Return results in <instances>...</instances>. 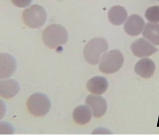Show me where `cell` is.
Here are the masks:
<instances>
[{
  "mask_svg": "<svg viewBox=\"0 0 159 140\" xmlns=\"http://www.w3.org/2000/svg\"><path fill=\"white\" fill-rule=\"evenodd\" d=\"M16 6L20 8H25L30 5L32 0H11Z\"/></svg>",
  "mask_w": 159,
  "mask_h": 140,
  "instance_id": "17",
  "label": "cell"
},
{
  "mask_svg": "<svg viewBox=\"0 0 159 140\" xmlns=\"http://www.w3.org/2000/svg\"><path fill=\"white\" fill-rule=\"evenodd\" d=\"M127 16L128 14L126 10L120 6L112 7L108 12L109 21L114 25H121L126 20Z\"/></svg>",
  "mask_w": 159,
  "mask_h": 140,
  "instance_id": "13",
  "label": "cell"
},
{
  "mask_svg": "<svg viewBox=\"0 0 159 140\" xmlns=\"http://www.w3.org/2000/svg\"><path fill=\"white\" fill-rule=\"evenodd\" d=\"M20 89L19 83L14 79L4 80L0 82V94L5 98L14 97L19 93Z\"/></svg>",
  "mask_w": 159,
  "mask_h": 140,
  "instance_id": "12",
  "label": "cell"
},
{
  "mask_svg": "<svg viewBox=\"0 0 159 140\" xmlns=\"http://www.w3.org/2000/svg\"><path fill=\"white\" fill-rule=\"evenodd\" d=\"M16 68V63L13 56L10 54H0V77L6 78L11 77Z\"/></svg>",
  "mask_w": 159,
  "mask_h": 140,
  "instance_id": "8",
  "label": "cell"
},
{
  "mask_svg": "<svg viewBox=\"0 0 159 140\" xmlns=\"http://www.w3.org/2000/svg\"><path fill=\"white\" fill-rule=\"evenodd\" d=\"M88 90L96 95H101L106 92L108 88V82L106 78L96 77L92 78L87 82Z\"/></svg>",
  "mask_w": 159,
  "mask_h": 140,
  "instance_id": "11",
  "label": "cell"
},
{
  "mask_svg": "<svg viewBox=\"0 0 159 140\" xmlns=\"http://www.w3.org/2000/svg\"><path fill=\"white\" fill-rule=\"evenodd\" d=\"M26 106L29 112L32 115L36 117L43 116L49 111L51 102L45 94L36 93L29 97Z\"/></svg>",
  "mask_w": 159,
  "mask_h": 140,
  "instance_id": "4",
  "label": "cell"
},
{
  "mask_svg": "<svg viewBox=\"0 0 159 140\" xmlns=\"http://www.w3.org/2000/svg\"><path fill=\"white\" fill-rule=\"evenodd\" d=\"M124 61V56L120 50H111L104 54L101 58L99 70L105 74L114 73L121 68Z\"/></svg>",
  "mask_w": 159,
  "mask_h": 140,
  "instance_id": "3",
  "label": "cell"
},
{
  "mask_svg": "<svg viewBox=\"0 0 159 140\" xmlns=\"http://www.w3.org/2000/svg\"><path fill=\"white\" fill-rule=\"evenodd\" d=\"M143 36L154 45H159V25L148 23L146 25Z\"/></svg>",
  "mask_w": 159,
  "mask_h": 140,
  "instance_id": "15",
  "label": "cell"
},
{
  "mask_svg": "<svg viewBox=\"0 0 159 140\" xmlns=\"http://www.w3.org/2000/svg\"><path fill=\"white\" fill-rule=\"evenodd\" d=\"M131 50L137 57L143 58L152 55L156 53L158 49L145 39L140 38L132 43Z\"/></svg>",
  "mask_w": 159,
  "mask_h": 140,
  "instance_id": "7",
  "label": "cell"
},
{
  "mask_svg": "<svg viewBox=\"0 0 159 140\" xmlns=\"http://www.w3.org/2000/svg\"><path fill=\"white\" fill-rule=\"evenodd\" d=\"M46 11L42 7L34 5L22 13V19L26 26L32 29L40 28L46 20Z\"/></svg>",
  "mask_w": 159,
  "mask_h": 140,
  "instance_id": "5",
  "label": "cell"
},
{
  "mask_svg": "<svg viewBox=\"0 0 159 140\" xmlns=\"http://www.w3.org/2000/svg\"><path fill=\"white\" fill-rule=\"evenodd\" d=\"M146 18L151 23L159 22V6H155L148 8L145 12Z\"/></svg>",
  "mask_w": 159,
  "mask_h": 140,
  "instance_id": "16",
  "label": "cell"
},
{
  "mask_svg": "<svg viewBox=\"0 0 159 140\" xmlns=\"http://www.w3.org/2000/svg\"><path fill=\"white\" fill-rule=\"evenodd\" d=\"M68 34L62 26L53 24L47 26L42 33V40L48 48L55 49L67 43Z\"/></svg>",
  "mask_w": 159,
  "mask_h": 140,
  "instance_id": "1",
  "label": "cell"
},
{
  "mask_svg": "<svg viewBox=\"0 0 159 140\" xmlns=\"http://www.w3.org/2000/svg\"><path fill=\"white\" fill-rule=\"evenodd\" d=\"M92 112L87 106L81 105L74 110L73 116L74 121L79 125H84L89 122L92 118Z\"/></svg>",
  "mask_w": 159,
  "mask_h": 140,
  "instance_id": "14",
  "label": "cell"
},
{
  "mask_svg": "<svg viewBox=\"0 0 159 140\" xmlns=\"http://www.w3.org/2000/svg\"><path fill=\"white\" fill-rule=\"evenodd\" d=\"M108 49V43L105 39L94 38L84 46V55L89 63L96 65L101 60L102 54L106 53Z\"/></svg>",
  "mask_w": 159,
  "mask_h": 140,
  "instance_id": "2",
  "label": "cell"
},
{
  "mask_svg": "<svg viewBox=\"0 0 159 140\" xmlns=\"http://www.w3.org/2000/svg\"><path fill=\"white\" fill-rule=\"evenodd\" d=\"M85 102L94 117H101L106 113L107 106L106 100L102 97L89 95L86 98Z\"/></svg>",
  "mask_w": 159,
  "mask_h": 140,
  "instance_id": "6",
  "label": "cell"
},
{
  "mask_svg": "<svg viewBox=\"0 0 159 140\" xmlns=\"http://www.w3.org/2000/svg\"><path fill=\"white\" fill-rule=\"evenodd\" d=\"M158 1H159V0H158Z\"/></svg>",
  "mask_w": 159,
  "mask_h": 140,
  "instance_id": "18",
  "label": "cell"
},
{
  "mask_svg": "<svg viewBox=\"0 0 159 140\" xmlns=\"http://www.w3.org/2000/svg\"><path fill=\"white\" fill-rule=\"evenodd\" d=\"M134 70L139 77L148 78L152 77L155 72V64L151 59L144 58L137 63Z\"/></svg>",
  "mask_w": 159,
  "mask_h": 140,
  "instance_id": "10",
  "label": "cell"
},
{
  "mask_svg": "<svg viewBox=\"0 0 159 140\" xmlns=\"http://www.w3.org/2000/svg\"><path fill=\"white\" fill-rule=\"evenodd\" d=\"M144 20L137 15H132L128 18L124 25V30L128 35L135 36L141 33L144 29Z\"/></svg>",
  "mask_w": 159,
  "mask_h": 140,
  "instance_id": "9",
  "label": "cell"
}]
</instances>
